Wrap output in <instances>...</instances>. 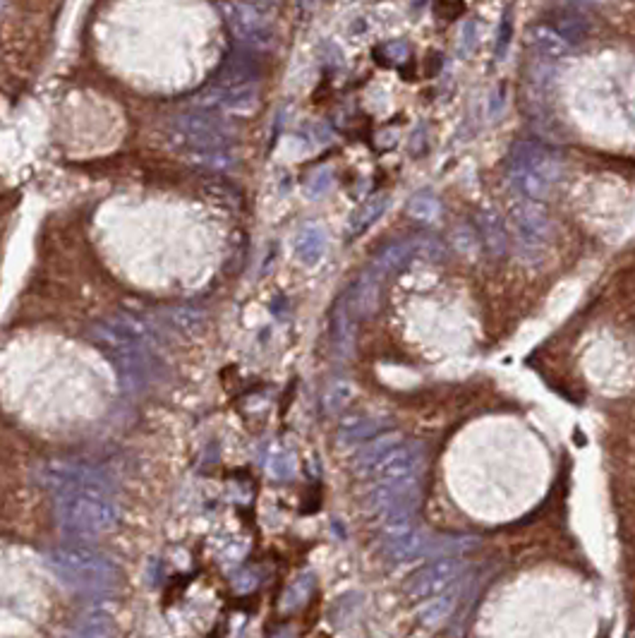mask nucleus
<instances>
[{
	"label": "nucleus",
	"instance_id": "nucleus-1",
	"mask_svg": "<svg viewBox=\"0 0 635 638\" xmlns=\"http://www.w3.org/2000/svg\"><path fill=\"white\" fill-rule=\"evenodd\" d=\"M43 485L56 497L58 521L70 535L96 538L118 521V504L106 478L82 463H49Z\"/></svg>",
	"mask_w": 635,
	"mask_h": 638
},
{
	"label": "nucleus",
	"instance_id": "nucleus-2",
	"mask_svg": "<svg viewBox=\"0 0 635 638\" xmlns=\"http://www.w3.org/2000/svg\"><path fill=\"white\" fill-rule=\"evenodd\" d=\"M49 564L60 581L85 593H106L121 583L118 567L92 547H58L49 554Z\"/></svg>",
	"mask_w": 635,
	"mask_h": 638
},
{
	"label": "nucleus",
	"instance_id": "nucleus-3",
	"mask_svg": "<svg viewBox=\"0 0 635 638\" xmlns=\"http://www.w3.org/2000/svg\"><path fill=\"white\" fill-rule=\"evenodd\" d=\"M96 341L108 353V358L121 369L127 382L147 384L149 379V351L141 341V329L134 319L115 317L104 322L96 329Z\"/></svg>",
	"mask_w": 635,
	"mask_h": 638
},
{
	"label": "nucleus",
	"instance_id": "nucleus-4",
	"mask_svg": "<svg viewBox=\"0 0 635 638\" xmlns=\"http://www.w3.org/2000/svg\"><path fill=\"white\" fill-rule=\"evenodd\" d=\"M173 132L183 142L187 154L209 159V161H219L231 150L226 128L209 114L177 115L176 123H173Z\"/></svg>",
	"mask_w": 635,
	"mask_h": 638
},
{
	"label": "nucleus",
	"instance_id": "nucleus-5",
	"mask_svg": "<svg viewBox=\"0 0 635 638\" xmlns=\"http://www.w3.org/2000/svg\"><path fill=\"white\" fill-rule=\"evenodd\" d=\"M511 223H513L515 248L528 260H535L551 235V221L547 212L537 202H521L511 212Z\"/></svg>",
	"mask_w": 635,
	"mask_h": 638
},
{
	"label": "nucleus",
	"instance_id": "nucleus-6",
	"mask_svg": "<svg viewBox=\"0 0 635 638\" xmlns=\"http://www.w3.org/2000/svg\"><path fill=\"white\" fill-rule=\"evenodd\" d=\"M424 461V449L420 442H401L398 447L388 451L367 476L375 478L376 485L384 482L415 480Z\"/></svg>",
	"mask_w": 635,
	"mask_h": 638
},
{
	"label": "nucleus",
	"instance_id": "nucleus-7",
	"mask_svg": "<svg viewBox=\"0 0 635 638\" xmlns=\"http://www.w3.org/2000/svg\"><path fill=\"white\" fill-rule=\"evenodd\" d=\"M508 169L530 170L537 178H542L544 183H549L551 187L564 176V161H561L557 151L535 142L515 144L511 159H508Z\"/></svg>",
	"mask_w": 635,
	"mask_h": 638
},
{
	"label": "nucleus",
	"instance_id": "nucleus-8",
	"mask_svg": "<svg viewBox=\"0 0 635 638\" xmlns=\"http://www.w3.org/2000/svg\"><path fill=\"white\" fill-rule=\"evenodd\" d=\"M460 574V561L444 557L422 567L417 571L408 583V593L413 597H417L420 603L430 600L434 596H441L446 590L453 588V583L458 581Z\"/></svg>",
	"mask_w": 635,
	"mask_h": 638
},
{
	"label": "nucleus",
	"instance_id": "nucleus-9",
	"mask_svg": "<svg viewBox=\"0 0 635 638\" xmlns=\"http://www.w3.org/2000/svg\"><path fill=\"white\" fill-rule=\"evenodd\" d=\"M420 504V482H384L369 492V506L379 511L381 516H395V514H415Z\"/></svg>",
	"mask_w": 635,
	"mask_h": 638
},
{
	"label": "nucleus",
	"instance_id": "nucleus-10",
	"mask_svg": "<svg viewBox=\"0 0 635 638\" xmlns=\"http://www.w3.org/2000/svg\"><path fill=\"white\" fill-rule=\"evenodd\" d=\"M551 29L571 46V43L583 41V39L590 34V22H587L585 14L576 10V7H561Z\"/></svg>",
	"mask_w": 635,
	"mask_h": 638
},
{
	"label": "nucleus",
	"instance_id": "nucleus-11",
	"mask_svg": "<svg viewBox=\"0 0 635 638\" xmlns=\"http://www.w3.org/2000/svg\"><path fill=\"white\" fill-rule=\"evenodd\" d=\"M477 223H480V233L485 238V245H487L489 252L496 257L506 255L508 238L502 216L494 209H482L480 216H477Z\"/></svg>",
	"mask_w": 635,
	"mask_h": 638
},
{
	"label": "nucleus",
	"instance_id": "nucleus-12",
	"mask_svg": "<svg viewBox=\"0 0 635 638\" xmlns=\"http://www.w3.org/2000/svg\"><path fill=\"white\" fill-rule=\"evenodd\" d=\"M424 552H430V538H427L424 533L417 531V528L413 533H408V535H403V538L388 540L386 542V557L391 561L417 560V557H422Z\"/></svg>",
	"mask_w": 635,
	"mask_h": 638
},
{
	"label": "nucleus",
	"instance_id": "nucleus-13",
	"mask_svg": "<svg viewBox=\"0 0 635 638\" xmlns=\"http://www.w3.org/2000/svg\"><path fill=\"white\" fill-rule=\"evenodd\" d=\"M326 252V238L322 228L307 226L295 238V257L307 267H317Z\"/></svg>",
	"mask_w": 635,
	"mask_h": 638
},
{
	"label": "nucleus",
	"instance_id": "nucleus-14",
	"mask_svg": "<svg viewBox=\"0 0 635 638\" xmlns=\"http://www.w3.org/2000/svg\"><path fill=\"white\" fill-rule=\"evenodd\" d=\"M401 434L398 433H386V434H376L375 440H369L367 447L360 449V454H358V459H355V466H358V470L360 473H365L367 476L369 470L375 469L376 463L384 459V456L391 451L394 447H398L401 444Z\"/></svg>",
	"mask_w": 635,
	"mask_h": 638
},
{
	"label": "nucleus",
	"instance_id": "nucleus-15",
	"mask_svg": "<svg viewBox=\"0 0 635 638\" xmlns=\"http://www.w3.org/2000/svg\"><path fill=\"white\" fill-rule=\"evenodd\" d=\"M456 590H446V593H441V596H434L430 597V600H424L422 605H420V619H422V624L427 626H441L446 622V619L451 617L453 607H456Z\"/></svg>",
	"mask_w": 635,
	"mask_h": 638
},
{
	"label": "nucleus",
	"instance_id": "nucleus-16",
	"mask_svg": "<svg viewBox=\"0 0 635 638\" xmlns=\"http://www.w3.org/2000/svg\"><path fill=\"white\" fill-rule=\"evenodd\" d=\"M72 638H115L113 617L104 610L86 612L85 617L79 619Z\"/></svg>",
	"mask_w": 635,
	"mask_h": 638
},
{
	"label": "nucleus",
	"instance_id": "nucleus-17",
	"mask_svg": "<svg viewBox=\"0 0 635 638\" xmlns=\"http://www.w3.org/2000/svg\"><path fill=\"white\" fill-rule=\"evenodd\" d=\"M388 199L384 197V195H379V197H372L369 202H365V205L355 212V216L350 219V223H348V235L350 238H358L360 233H365L372 223H375L376 219H379L381 214H384V209H386Z\"/></svg>",
	"mask_w": 635,
	"mask_h": 638
},
{
	"label": "nucleus",
	"instance_id": "nucleus-18",
	"mask_svg": "<svg viewBox=\"0 0 635 638\" xmlns=\"http://www.w3.org/2000/svg\"><path fill=\"white\" fill-rule=\"evenodd\" d=\"M532 43H535L537 53L542 58H551V60H558V58H564L568 50H571V46L561 39V36L554 32L551 27H537L535 32H532Z\"/></svg>",
	"mask_w": 635,
	"mask_h": 638
},
{
	"label": "nucleus",
	"instance_id": "nucleus-19",
	"mask_svg": "<svg viewBox=\"0 0 635 638\" xmlns=\"http://www.w3.org/2000/svg\"><path fill=\"white\" fill-rule=\"evenodd\" d=\"M384 427H386V423H381V420L355 418L340 427L339 437L343 444H358V442L362 440H375Z\"/></svg>",
	"mask_w": 635,
	"mask_h": 638
},
{
	"label": "nucleus",
	"instance_id": "nucleus-20",
	"mask_svg": "<svg viewBox=\"0 0 635 638\" xmlns=\"http://www.w3.org/2000/svg\"><path fill=\"white\" fill-rule=\"evenodd\" d=\"M413 248H415V242H394V245H388V248H384V252L376 257L375 269L379 271V274L398 269V267H403V262L408 260Z\"/></svg>",
	"mask_w": 635,
	"mask_h": 638
},
{
	"label": "nucleus",
	"instance_id": "nucleus-21",
	"mask_svg": "<svg viewBox=\"0 0 635 638\" xmlns=\"http://www.w3.org/2000/svg\"><path fill=\"white\" fill-rule=\"evenodd\" d=\"M408 214L417 221H434L441 214V205L431 192H417L415 197H410Z\"/></svg>",
	"mask_w": 635,
	"mask_h": 638
},
{
	"label": "nucleus",
	"instance_id": "nucleus-22",
	"mask_svg": "<svg viewBox=\"0 0 635 638\" xmlns=\"http://www.w3.org/2000/svg\"><path fill=\"white\" fill-rule=\"evenodd\" d=\"M350 396H353V389H350L346 382H336L331 389L326 391V398H324L326 411L339 413L340 408L350 401Z\"/></svg>",
	"mask_w": 635,
	"mask_h": 638
},
{
	"label": "nucleus",
	"instance_id": "nucleus-23",
	"mask_svg": "<svg viewBox=\"0 0 635 638\" xmlns=\"http://www.w3.org/2000/svg\"><path fill=\"white\" fill-rule=\"evenodd\" d=\"M475 46H477V27H475V22L467 20L463 27H460V36H458V43H456V50H458V56H470L475 50Z\"/></svg>",
	"mask_w": 635,
	"mask_h": 638
},
{
	"label": "nucleus",
	"instance_id": "nucleus-24",
	"mask_svg": "<svg viewBox=\"0 0 635 638\" xmlns=\"http://www.w3.org/2000/svg\"><path fill=\"white\" fill-rule=\"evenodd\" d=\"M268 470H271V476L278 478V480H288V478H293V473H295V459L288 454L274 456L271 463H268Z\"/></svg>",
	"mask_w": 635,
	"mask_h": 638
},
{
	"label": "nucleus",
	"instance_id": "nucleus-25",
	"mask_svg": "<svg viewBox=\"0 0 635 638\" xmlns=\"http://www.w3.org/2000/svg\"><path fill=\"white\" fill-rule=\"evenodd\" d=\"M453 248L458 250V252H475V250L480 248L473 228H456V231H453Z\"/></svg>",
	"mask_w": 635,
	"mask_h": 638
},
{
	"label": "nucleus",
	"instance_id": "nucleus-26",
	"mask_svg": "<svg viewBox=\"0 0 635 638\" xmlns=\"http://www.w3.org/2000/svg\"><path fill=\"white\" fill-rule=\"evenodd\" d=\"M329 187H331V170L326 169H319L317 173L310 178V183H307L310 197H322Z\"/></svg>",
	"mask_w": 635,
	"mask_h": 638
},
{
	"label": "nucleus",
	"instance_id": "nucleus-27",
	"mask_svg": "<svg viewBox=\"0 0 635 638\" xmlns=\"http://www.w3.org/2000/svg\"><path fill=\"white\" fill-rule=\"evenodd\" d=\"M384 53H386L388 63H401V60H405L410 53L408 43L403 41H388L386 46H384Z\"/></svg>",
	"mask_w": 635,
	"mask_h": 638
},
{
	"label": "nucleus",
	"instance_id": "nucleus-28",
	"mask_svg": "<svg viewBox=\"0 0 635 638\" xmlns=\"http://www.w3.org/2000/svg\"><path fill=\"white\" fill-rule=\"evenodd\" d=\"M508 39H511V20L506 17V22L502 24V36H499V43H496V58H499V60H502V58H506Z\"/></svg>",
	"mask_w": 635,
	"mask_h": 638
}]
</instances>
